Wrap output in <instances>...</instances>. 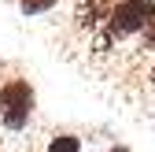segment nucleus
Instances as JSON below:
<instances>
[{
  "label": "nucleus",
  "instance_id": "f257e3e1",
  "mask_svg": "<svg viewBox=\"0 0 155 152\" xmlns=\"http://www.w3.org/2000/svg\"><path fill=\"white\" fill-rule=\"evenodd\" d=\"M33 104H37V97L26 78H11L0 85V123L8 130H22L33 115Z\"/></svg>",
  "mask_w": 155,
  "mask_h": 152
},
{
  "label": "nucleus",
  "instance_id": "f03ea898",
  "mask_svg": "<svg viewBox=\"0 0 155 152\" xmlns=\"http://www.w3.org/2000/svg\"><path fill=\"white\" fill-rule=\"evenodd\" d=\"M151 19H155V0H122L107 11V30L114 37H129L144 30Z\"/></svg>",
  "mask_w": 155,
  "mask_h": 152
},
{
  "label": "nucleus",
  "instance_id": "7ed1b4c3",
  "mask_svg": "<svg viewBox=\"0 0 155 152\" xmlns=\"http://www.w3.org/2000/svg\"><path fill=\"white\" fill-rule=\"evenodd\" d=\"M45 152H81V137L78 134H55Z\"/></svg>",
  "mask_w": 155,
  "mask_h": 152
},
{
  "label": "nucleus",
  "instance_id": "20e7f679",
  "mask_svg": "<svg viewBox=\"0 0 155 152\" xmlns=\"http://www.w3.org/2000/svg\"><path fill=\"white\" fill-rule=\"evenodd\" d=\"M18 8H22L26 15H41V11L55 8V0H18Z\"/></svg>",
  "mask_w": 155,
  "mask_h": 152
},
{
  "label": "nucleus",
  "instance_id": "39448f33",
  "mask_svg": "<svg viewBox=\"0 0 155 152\" xmlns=\"http://www.w3.org/2000/svg\"><path fill=\"white\" fill-rule=\"evenodd\" d=\"M140 48H155V19L144 26V41H140Z\"/></svg>",
  "mask_w": 155,
  "mask_h": 152
},
{
  "label": "nucleus",
  "instance_id": "423d86ee",
  "mask_svg": "<svg viewBox=\"0 0 155 152\" xmlns=\"http://www.w3.org/2000/svg\"><path fill=\"white\" fill-rule=\"evenodd\" d=\"M107 152H129V148H126V145H111Z\"/></svg>",
  "mask_w": 155,
  "mask_h": 152
}]
</instances>
